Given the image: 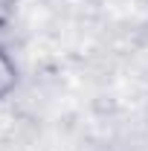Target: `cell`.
I'll return each instance as SVG.
<instances>
[{"label": "cell", "instance_id": "cell-1", "mask_svg": "<svg viewBox=\"0 0 148 151\" xmlns=\"http://www.w3.org/2000/svg\"><path fill=\"white\" fill-rule=\"evenodd\" d=\"M18 84H20V70H18V64H15V58L0 47V102H3V99H9V96L15 93V90H18Z\"/></svg>", "mask_w": 148, "mask_h": 151}, {"label": "cell", "instance_id": "cell-2", "mask_svg": "<svg viewBox=\"0 0 148 151\" xmlns=\"http://www.w3.org/2000/svg\"><path fill=\"white\" fill-rule=\"evenodd\" d=\"M15 12H18V0H0V32H6L12 26Z\"/></svg>", "mask_w": 148, "mask_h": 151}]
</instances>
